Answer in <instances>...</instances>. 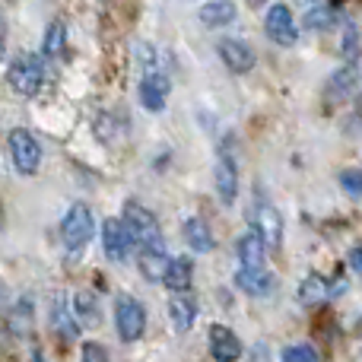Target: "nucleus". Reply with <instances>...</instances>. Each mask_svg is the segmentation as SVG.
<instances>
[{"mask_svg": "<svg viewBox=\"0 0 362 362\" xmlns=\"http://www.w3.org/2000/svg\"><path fill=\"white\" fill-rule=\"evenodd\" d=\"M45 80V67H42V57L35 54H19L13 57L10 70H6V83H10L13 93L19 95H35L42 89Z\"/></svg>", "mask_w": 362, "mask_h": 362, "instance_id": "1", "label": "nucleus"}, {"mask_svg": "<svg viewBox=\"0 0 362 362\" xmlns=\"http://www.w3.org/2000/svg\"><path fill=\"white\" fill-rule=\"evenodd\" d=\"M6 146H10V159L19 175H35L38 165H42V146H38V140L25 127H16L6 137Z\"/></svg>", "mask_w": 362, "mask_h": 362, "instance_id": "2", "label": "nucleus"}, {"mask_svg": "<svg viewBox=\"0 0 362 362\" xmlns=\"http://www.w3.org/2000/svg\"><path fill=\"white\" fill-rule=\"evenodd\" d=\"M124 226L131 232V238L144 248H163V232H159V223L150 210H144L140 204H127L124 206Z\"/></svg>", "mask_w": 362, "mask_h": 362, "instance_id": "3", "label": "nucleus"}, {"mask_svg": "<svg viewBox=\"0 0 362 362\" xmlns=\"http://www.w3.org/2000/svg\"><path fill=\"white\" fill-rule=\"evenodd\" d=\"M115 327H118V337L127 344L140 340L146 331V308L131 296H121L118 305H115Z\"/></svg>", "mask_w": 362, "mask_h": 362, "instance_id": "4", "label": "nucleus"}, {"mask_svg": "<svg viewBox=\"0 0 362 362\" xmlns=\"http://www.w3.org/2000/svg\"><path fill=\"white\" fill-rule=\"evenodd\" d=\"M93 238V210L86 204H74L61 219V242L67 248H83Z\"/></svg>", "mask_w": 362, "mask_h": 362, "instance_id": "5", "label": "nucleus"}, {"mask_svg": "<svg viewBox=\"0 0 362 362\" xmlns=\"http://www.w3.org/2000/svg\"><path fill=\"white\" fill-rule=\"evenodd\" d=\"M102 248H105L108 261H127L134 248V238L127 232L124 219H105L102 223Z\"/></svg>", "mask_w": 362, "mask_h": 362, "instance_id": "6", "label": "nucleus"}, {"mask_svg": "<svg viewBox=\"0 0 362 362\" xmlns=\"http://www.w3.org/2000/svg\"><path fill=\"white\" fill-rule=\"evenodd\" d=\"M264 29H267V35L274 38L276 45H283V48L296 45V38H299V32H296V23H293V13H289V6H283V4H274L267 10Z\"/></svg>", "mask_w": 362, "mask_h": 362, "instance_id": "7", "label": "nucleus"}, {"mask_svg": "<svg viewBox=\"0 0 362 362\" xmlns=\"http://www.w3.org/2000/svg\"><path fill=\"white\" fill-rule=\"evenodd\" d=\"M219 57H223V64L232 74H248L255 67V51L245 42H235V38H223L219 42Z\"/></svg>", "mask_w": 362, "mask_h": 362, "instance_id": "8", "label": "nucleus"}, {"mask_svg": "<svg viewBox=\"0 0 362 362\" xmlns=\"http://www.w3.org/2000/svg\"><path fill=\"white\" fill-rule=\"evenodd\" d=\"M165 99H169V76L150 70V74L144 76V83H140V102H144L150 112H163Z\"/></svg>", "mask_w": 362, "mask_h": 362, "instance_id": "9", "label": "nucleus"}, {"mask_svg": "<svg viewBox=\"0 0 362 362\" xmlns=\"http://www.w3.org/2000/svg\"><path fill=\"white\" fill-rule=\"evenodd\" d=\"M255 229L264 235L267 248H276V245L283 242V219L270 204H257L255 206Z\"/></svg>", "mask_w": 362, "mask_h": 362, "instance_id": "10", "label": "nucleus"}, {"mask_svg": "<svg viewBox=\"0 0 362 362\" xmlns=\"http://www.w3.org/2000/svg\"><path fill=\"white\" fill-rule=\"evenodd\" d=\"M235 251H238L242 267H264V257H267V242H264V235L255 229V226H251V229L238 238Z\"/></svg>", "mask_w": 362, "mask_h": 362, "instance_id": "11", "label": "nucleus"}, {"mask_svg": "<svg viewBox=\"0 0 362 362\" xmlns=\"http://www.w3.org/2000/svg\"><path fill=\"white\" fill-rule=\"evenodd\" d=\"M235 286L242 289L245 296H270L276 286V280L264 267H242L235 274Z\"/></svg>", "mask_w": 362, "mask_h": 362, "instance_id": "12", "label": "nucleus"}, {"mask_svg": "<svg viewBox=\"0 0 362 362\" xmlns=\"http://www.w3.org/2000/svg\"><path fill=\"white\" fill-rule=\"evenodd\" d=\"M210 353H213V359H219V362H232L242 356V344H238V337L229 327L213 325L210 327Z\"/></svg>", "mask_w": 362, "mask_h": 362, "instance_id": "13", "label": "nucleus"}, {"mask_svg": "<svg viewBox=\"0 0 362 362\" xmlns=\"http://www.w3.org/2000/svg\"><path fill=\"white\" fill-rule=\"evenodd\" d=\"M51 331H54L57 337H64V340L80 337V327H76V321L70 318V312H67V299H64V293H57L54 299H51Z\"/></svg>", "mask_w": 362, "mask_h": 362, "instance_id": "14", "label": "nucleus"}, {"mask_svg": "<svg viewBox=\"0 0 362 362\" xmlns=\"http://www.w3.org/2000/svg\"><path fill=\"white\" fill-rule=\"evenodd\" d=\"M216 191L219 197H223V204H232L238 194V172H235V163H232V156H219L216 163Z\"/></svg>", "mask_w": 362, "mask_h": 362, "instance_id": "15", "label": "nucleus"}, {"mask_svg": "<svg viewBox=\"0 0 362 362\" xmlns=\"http://www.w3.org/2000/svg\"><path fill=\"white\" fill-rule=\"evenodd\" d=\"M169 264H172V257L165 255V248H144V255H140V274L153 283H163Z\"/></svg>", "mask_w": 362, "mask_h": 362, "instance_id": "16", "label": "nucleus"}, {"mask_svg": "<svg viewBox=\"0 0 362 362\" xmlns=\"http://www.w3.org/2000/svg\"><path fill=\"white\" fill-rule=\"evenodd\" d=\"M169 318H172V325H175L178 334H187V331H191V327H194V318H197V305H194L191 296L178 293L175 299L169 302Z\"/></svg>", "mask_w": 362, "mask_h": 362, "instance_id": "17", "label": "nucleus"}, {"mask_svg": "<svg viewBox=\"0 0 362 362\" xmlns=\"http://www.w3.org/2000/svg\"><path fill=\"white\" fill-rule=\"evenodd\" d=\"M191 276H194V264L187 261V257H172L169 270H165V286L172 289V293H187V286H191Z\"/></svg>", "mask_w": 362, "mask_h": 362, "instance_id": "18", "label": "nucleus"}, {"mask_svg": "<svg viewBox=\"0 0 362 362\" xmlns=\"http://www.w3.org/2000/svg\"><path fill=\"white\" fill-rule=\"evenodd\" d=\"M331 296H334V289H331V283H327L325 276H315L312 274L299 286V302H302V305H325Z\"/></svg>", "mask_w": 362, "mask_h": 362, "instance_id": "19", "label": "nucleus"}, {"mask_svg": "<svg viewBox=\"0 0 362 362\" xmlns=\"http://www.w3.org/2000/svg\"><path fill=\"white\" fill-rule=\"evenodd\" d=\"M74 315H76L80 325L99 327L102 325V312H99V299H95V293H76L74 296Z\"/></svg>", "mask_w": 362, "mask_h": 362, "instance_id": "20", "label": "nucleus"}, {"mask_svg": "<svg viewBox=\"0 0 362 362\" xmlns=\"http://www.w3.org/2000/svg\"><path fill=\"white\" fill-rule=\"evenodd\" d=\"M235 19V4L232 0H210V4L200 6V23L204 25H226Z\"/></svg>", "mask_w": 362, "mask_h": 362, "instance_id": "21", "label": "nucleus"}, {"mask_svg": "<svg viewBox=\"0 0 362 362\" xmlns=\"http://www.w3.org/2000/svg\"><path fill=\"white\" fill-rule=\"evenodd\" d=\"M185 242L191 245L197 255L213 251V235H210V229H206L204 219H187V223H185Z\"/></svg>", "mask_w": 362, "mask_h": 362, "instance_id": "22", "label": "nucleus"}, {"mask_svg": "<svg viewBox=\"0 0 362 362\" xmlns=\"http://www.w3.org/2000/svg\"><path fill=\"white\" fill-rule=\"evenodd\" d=\"M64 45H67V25H64V23H51L48 32H45L42 54H45V57H61Z\"/></svg>", "mask_w": 362, "mask_h": 362, "instance_id": "23", "label": "nucleus"}, {"mask_svg": "<svg viewBox=\"0 0 362 362\" xmlns=\"http://www.w3.org/2000/svg\"><path fill=\"white\" fill-rule=\"evenodd\" d=\"M334 19H337V10H334V6H315V10L305 13V29H312V32L331 29Z\"/></svg>", "mask_w": 362, "mask_h": 362, "instance_id": "24", "label": "nucleus"}, {"mask_svg": "<svg viewBox=\"0 0 362 362\" xmlns=\"http://www.w3.org/2000/svg\"><path fill=\"white\" fill-rule=\"evenodd\" d=\"M29 305H32V302L23 299L16 308H13V315H10V331L19 334V337H25V334H29Z\"/></svg>", "mask_w": 362, "mask_h": 362, "instance_id": "25", "label": "nucleus"}, {"mask_svg": "<svg viewBox=\"0 0 362 362\" xmlns=\"http://www.w3.org/2000/svg\"><path fill=\"white\" fill-rule=\"evenodd\" d=\"M283 359L286 362H318V350L308 344H299V346H286L283 350Z\"/></svg>", "mask_w": 362, "mask_h": 362, "instance_id": "26", "label": "nucleus"}, {"mask_svg": "<svg viewBox=\"0 0 362 362\" xmlns=\"http://www.w3.org/2000/svg\"><path fill=\"white\" fill-rule=\"evenodd\" d=\"M340 187H344L350 197H362V172H359V169L340 172Z\"/></svg>", "mask_w": 362, "mask_h": 362, "instance_id": "27", "label": "nucleus"}, {"mask_svg": "<svg viewBox=\"0 0 362 362\" xmlns=\"http://www.w3.org/2000/svg\"><path fill=\"white\" fill-rule=\"evenodd\" d=\"M356 67H346V70H340V74L337 76H334V93H350V89H353V83H356Z\"/></svg>", "mask_w": 362, "mask_h": 362, "instance_id": "28", "label": "nucleus"}, {"mask_svg": "<svg viewBox=\"0 0 362 362\" xmlns=\"http://www.w3.org/2000/svg\"><path fill=\"white\" fill-rule=\"evenodd\" d=\"M353 48H356V25H346V35H344V54L353 57Z\"/></svg>", "mask_w": 362, "mask_h": 362, "instance_id": "29", "label": "nucleus"}, {"mask_svg": "<svg viewBox=\"0 0 362 362\" xmlns=\"http://www.w3.org/2000/svg\"><path fill=\"white\" fill-rule=\"evenodd\" d=\"M83 359H105V350H102V346H95V344H89L86 350H83Z\"/></svg>", "mask_w": 362, "mask_h": 362, "instance_id": "30", "label": "nucleus"}, {"mask_svg": "<svg viewBox=\"0 0 362 362\" xmlns=\"http://www.w3.org/2000/svg\"><path fill=\"white\" fill-rule=\"evenodd\" d=\"M350 267L356 270V274H362V248H353L350 251Z\"/></svg>", "mask_w": 362, "mask_h": 362, "instance_id": "31", "label": "nucleus"}, {"mask_svg": "<svg viewBox=\"0 0 362 362\" xmlns=\"http://www.w3.org/2000/svg\"><path fill=\"white\" fill-rule=\"evenodd\" d=\"M6 57V25H4V19H0V61Z\"/></svg>", "mask_w": 362, "mask_h": 362, "instance_id": "32", "label": "nucleus"}, {"mask_svg": "<svg viewBox=\"0 0 362 362\" xmlns=\"http://www.w3.org/2000/svg\"><path fill=\"white\" fill-rule=\"evenodd\" d=\"M248 4H251V6H261V4H264V0H248Z\"/></svg>", "mask_w": 362, "mask_h": 362, "instance_id": "33", "label": "nucleus"}, {"mask_svg": "<svg viewBox=\"0 0 362 362\" xmlns=\"http://www.w3.org/2000/svg\"><path fill=\"white\" fill-rule=\"evenodd\" d=\"M356 331H359V334H362V318H359V325H356Z\"/></svg>", "mask_w": 362, "mask_h": 362, "instance_id": "34", "label": "nucleus"}, {"mask_svg": "<svg viewBox=\"0 0 362 362\" xmlns=\"http://www.w3.org/2000/svg\"><path fill=\"white\" fill-rule=\"evenodd\" d=\"M0 226H4V210H0Z\"/></svg>", "mask_w": 362, "mask_h": 362, "instance_id": "35", "label": "nucleus"}, {"mask_svg": "<svg viewBox=\"0 0 362 362\" xmlns=\"http://www.w3.org/2000/svg\"><path fill=\"white\" fill-rule=\"evenodd\" d=\"M337 4H344V0H337Z\"/></svg>", "mask_w": 362, "mask_h": 362, "instance_id": "36", "label": "nucleus"}]
</instances>
